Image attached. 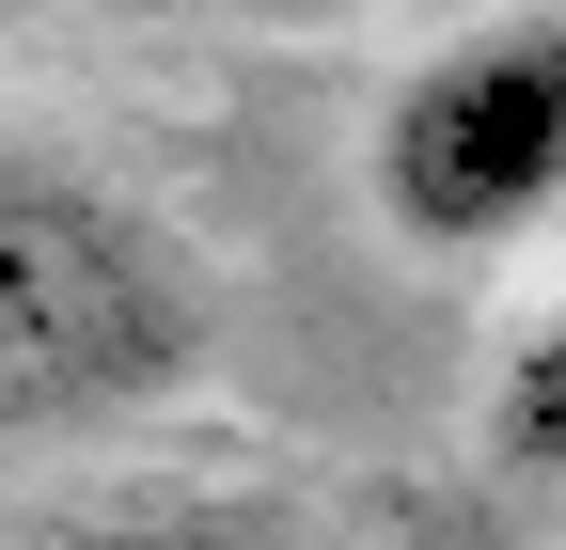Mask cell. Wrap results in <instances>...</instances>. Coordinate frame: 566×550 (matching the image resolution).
Instances as JSON below:
<instances>
[{"label": "cell", "mask_w": 566, "mask_h": 550, "mask_svg": "<svg viewBox=\"0 0 566 550\" xmlns=\"http://www.w3.org/2000/svg\"><path fill=\"white\" fill-rule=\"evenodd\" d=\"M221 347L189 236L142 189L80 158H0V441L17 456H80L111 425H158Z\"/></svg>", "instance_id": "1"}, {"label": "cell", "mask_w": 566, "mask_h": 550, "mask_svg": "<svg viewBox=\"0 0 566 550\" xmlns=\"http://www.w3.org/2000/svg\"><path fill=\"white\" fill-rule=\"evenodd\" d=\"M378 221L441 267L520 252L566 204V17H472L378 95Z\"/></svg>", "instance_id": "2"}, {"label": "cell", "mask_w": 566, "mask_h": 550, "mask_svg": "<svg viewBox=\"0 0 566 550\" xmlns=\"http://www.w3.org/2000/svg\"><path fill=\"white\" fill-rule=\"evenodd\" d=\"M488 456L520 488H566V315H535L504 362H488Z\"/></svg>", "instance_id": "3"}, {"label": "cell", "mask_w": 566, "mask_h": 550, "mask_svg": "<svg viewBox=\"0 0 566 550\" xmlns=\"http://www.w3.org/2000/svg\"><path fill=\"white\" fill-rule=\"evenodd\" d=\"M32 550H283V535H252V519H95V535H32Z\"/></svg>", "instance_id": "4"}, {"label": "cell", "mask_w": 566, "mask_h": 550, "mask_svg": "<svg viewBox=\"0 0 566 550\" xmlns=\"http://www.w3.org/2000/svg\"><path fill=\"white\" fill-rule=\"evenodd\" d=\"M95 17H363V0H95Z\"/></svg>", "instance_id": "5"}]
</instances>
